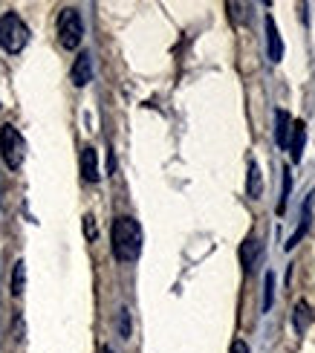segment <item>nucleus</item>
<instances>
[{
    "mask_svg": "<svg viewBox=\"0 0 315 353\" xmlns=\"http://www.w3.org/2000/svg\"><path fill=\"white\" fill-rule=\"evenodd\" d=\"M110 243H113L116 261L122 263L136 261L142 252V226L133 217H116L110 229Z\"/></svg>",
    "mask_w": 315,
    "mask_h": 353,
    "instance_id": "nucleus-1",
    "label": "nucleus"
},
{
    "mask_svg": "<svg viewBox=\"0 0 315 353\" xmlns=\"http://www.w3.org/2000/svg\"><path fill=\"white\" fill-rule=\"evenodd\" d=\"M26 41H29V26L21 21V14L6 12L0 18V47L14 55L26 47Z\"/></svg>",
    "mask_w": 315,
    "mask_h": 353,
    "instance_id": "nucleus-2",
    "label": "nucleus"
},
{
    "mask_svg": "<svg viewBox=\"0 0 315 353\" xmlns=\"http://www.w3.org/2000/svg\"><path fill=\"white\" fill-rule=\"evenodd\" d=\"M0 157H3L6 168H12V171H18V168L23 165L26 142H23V137L18 134V128H12V125L0 128Z\"/></svg>",
    "mask_w": 315,
    "mask_h": 353,
    "instance_id": "nucleus-3",
    "label": "nucleus"
},
{
    "mask_svg": "<svg viewBox=\"0 0 315 353\" xmlns=\"http://www.w3.org/2000/svg\"><path fill=\"white\" fill-rule=\"evenodd\" d=\"M84 38V21L79 9H64L58 14V41H61L64 50H79Z\"/></svg>",
    "mask_w": 315,
    "mask_h": 353,
    "instance_id": "nucleus-4",
    "label": "nucleus"
},
{
    "mask_svg": "<svg viewBox=\"0 0 315 353\" xmlns=\"http://www.w3.org/2000/svg\"><path fill=\"white\" fill-rule=\"evenodd\" d=\"M261 255H263V243L254 238V234H249V238L240 243V263H243V270L246 275H252L254 270H258V263H261Z\"/></svg>",
    "mask_w": 315,
    "mask_h": 353,
    "instance_id": "nucleus-5",
    "label": "nucleus"
},
{
    "mask_svg": "<svg viewBox=\"0 0 315 353\" xmlns=\"http://www.w3.org/2000/svg\"><path fill=\"white\" fill-rule=\"evenodd\" d=\"M70 79L76 87H84L93 81V55L90 52H81L76 61H72V70H70Z\"/></svg>",
    "mask_w": 315,
    "mask_h": 353,
    "instance_id": "nucleus-6",
    "label": "nucleus"
},
{
    "mask_svg": "<svg viewBox=\"0 0 315 353\" xmlns=\"http://www.w3.org/2000/svg\"><path fill=\"white\" fill-rule=\"evenodd\" d=\"M266 43H269V61L278 64L283 58V41H281V32H278L272 14H266Z\"/></svg>",
    "mask_w": 315,
    "mask_h": 353,
    "instance_id": "nucleus-7",
    "label": "nucleus"
},
{
    "mask_svg": "<svg viewBox=\"0 0 315 353\" xmlns=\"http://www.w3.org/2000/svg\"><path fill=\"white\" fill-rule=\"evenodd\" d=\"M304 142H307V128L304 122H292V130H289V157L292 163H301V154H304Z\"/></svg>",
    "mask_w": 315,
    "mask_h": 353,
    "instance_id": "nucleus-8",
    "label": "nucleus"
},
{
    "mask_svg": "<svg viewBox=\"0 0 315 353\" xmlns=\"http://www.w3.org/2000/svg\"><path fill=\"white\" fill-rule=\"evenodd\" d=\"M81 176L87 183L99 180V154H96V148H90V145L81 151Z\"/></svg>",
    "mask_w": 315,
    "mask_h": 353,
    "instance_id": "nucleus-9",
    "label": "nucleus"
},
{
    "mask_svg": "<svg viewBox=\"0 0 315 353\" xmlns=\"http://www.w3.org/2000/svg\"><path fill=\"white\" fill-rule=\"evenodd\" d=\"M289 130H292V119L287 110H275V142L278 148H287L289 145Z\"/></svg>",
    "mask_w": 315,
    "mask_h": 353,
    "instance_id": "nucleus-10",
    "label": "nucleus"
},
{
    "mask_svg": "<svg viewBox=\"0 0 315 353\" xmlns=\"http://www.w3.org/2000/svg\"><path fill=\"white\" fill-rule=\"evenodd\" d=\"M312 325V307L307 301H298L295 304V313H292V327L295 333H307V327Z\"/></svg>",
    "mask_w": 315,
    "mask_h": 353,
    "instance_id": "nucleus-11",
    "label": "nucleus"
},
{
    "mask_svg": "<svg viewBox=\"0 0 315 353\" xmlns=\"http://www.w3.org/2000/svg\"><path fill=\"white\" fill-rule=\"evenodd\" d=\"M309 205H312V194L307 197V203H304V209H301V223H298L295 234H292V238L287 241V252H289V249H295L298 243H301V238H304V234H307V229H309Z\"/></svg>",
    "mask_w": 315,
    "mask_h": 353,
    "instance_id": "nucleus-12",
    "label": "nucleus"
},
{
    "mask_svg": "<svg viewBox=\"0 0 315 353\" xmlns=\"http://www.w3.org/2000/svg\"><path fill=\"white\" fill-rule=\"evenodd\" d=\"M263 191V174H261V165L249 159V180H246V194L249 197H261Z\"/></svg>",
    "mask_w": 315,
    "mask_h": 353,
    "instance_id": "nucleus-13",
    "label": "nucleus"
},
{
    "mask_svg": "<svg viewBox=\"0 0 315 353\" xmlns=\"http://www.w3.org/2000/svg\"><path fill=\"white\" fill-rule=\"evenodd\" d=\"M23 284H26V263L18 261L14 263V270H12V296H21Z\"/></svg>",
    "mask_w": 315,
    "mask_h": 353,
    "instance_id": "nucleus-14",
    "label": "nucleus"
},
{
    "mask_svg": "<svg viewBox=\"0 0 315 353\" xmlns=\"http://www.w3.org/2000/svg\"><path fill=\"white\" fill-rule=\"evenodd\" d=\"M289 191H292V176H289V165H287V168H283V188H281V203H278V212H281V214L287 212Z\"/></svg>",
    "mask_w": 315,
    "mask_h": 353,
    "instance_id": "nucleus-15",
    "label": "nucleus"
},
{
    "mask_svg": "<svg viewBox=\"0 0 315 353\" xmlns=\"http://www.w3.org/2000/svg\"><path fill=\"white\" fill-rule=\"evenodd\" d=\"M272 292H275V275L266 272V292H263V313L272 307Z\"/></svg>",
    "mask_w": 315,
    "mask_h": 353,
    "instance_id": "nucleus-16",
    "label": "nucleus"
},
{
    "mask_svg": "<svg viewBox=\"0 0 315 353\" xmlns=\"http://www.w3.org/2000/svg\"><path fill=\"white\" fill-rule=\"evenodd\" d=\"M84 234H87V241L96 238V217H93V214L84 217Z\"/></svg>",
    "mask_w": 315,
    "mask_h": 353,
    "instance_id": "nucleus-17",
    "label": "nucleus"
},
{
    "mask_svg": "<svg viewBox=\"0 0 315 353\" xmlns=\"http://www.w3.org/2000/svg\"><path fill=\"white\" fill-rule=\"evenodd\" d=\"M119 325H122V336L128 339V336H130V316H128V310H122V316H119Z\"/></svg>",
    "mask_w": 315,
    "mask_h": 353,
    "instance_id": "nucleus-18",
    "label": "nucleus"
},
{
    "mask_svg": "<svg viewBox=\"0 0 315 353\" xmlns=\"http://www.w3.org/2000/svg\"><path fill=\"white\" fill-rule=\"evenodd\" d=\"M232 353H249V345L243 339H234L232 342Z\"/></svg>",
    "mask_w": 315,
    "mask_h": 353,
    "instance_id": "nucleus-19",
    "label": "nucleus"
},
{
    "mask_svg": "<svg viewBox=\"0 0 315 353\" xmlns=\"http://www.w3.org/2000/svg\"><path fill=\"white\" fill-rule=\"evenodd\" d=\"M101 353H113V347H108V345H104V347H101Z\"/></svg>",
    "mask_w": 315,
    "mask_h": 353,
    "instance_id": "nucleus-20",
    "label": "nucleus"
}]
</instances>
